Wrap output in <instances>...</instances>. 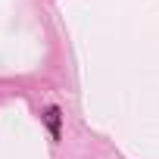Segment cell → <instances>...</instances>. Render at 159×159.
<instances>
[{
	"instance_id": "obj_1",
	"label": "cell",
	"mask_w": 159,
	"mask_h": 159,
	"mask_svg": "<svg viewBox=\"0 0 159 159\" xmlns=\"http://www.w3.org/2000/svg\"><path fill=\"white\" fill-rule=\"evenodd\" d=\"M44 125H47V131H50V137H53V143H59V137H62V112H59V106L56 103H50L47 109H44Z\"/></svg>"
}]
</instances>
